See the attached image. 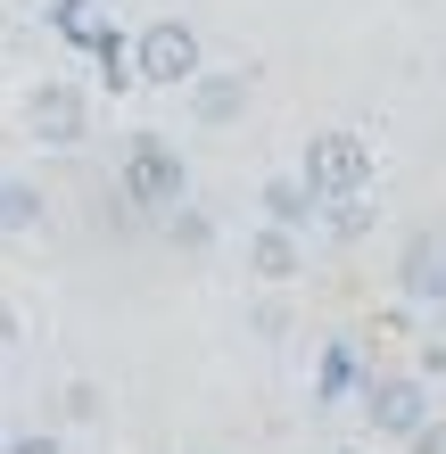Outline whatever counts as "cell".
Segmentation results:
<instances>
[{
    "label": "cell",
    "mask_w": 446,
    "mask_h": 454,
    "mask_svg": "<svg viewBox=\"0 0 446 454\" xmlns=\"http://www.w3.org/2000/svg\"><path fill=\"white\" fill-rule=\"evenodd\" d=\"M124 199L149 207V215H174V207L191 199V166H182V149L157 141V132H133V141H124Z\"/></svg>",
    "instance_id": "obj_1"
},
{
    "label": "cell",
    "mask_w": 446,
    "mask_h": 454,
    "mask_svg": "<svg viewBox=\"0 0 446 454\" xmlns=\"http://www.w3.org/2000/svg\"><path fill=\"white\" fill-rule=\"evenodd\" d=\"M306 191L314 199H348V191H372V141L364 132H314L306 141Z\"/></svg>",
    "instance_id": "obj_2"
},
{
    "label": "cell",
    "mask_w": 446,
    "mask_h": 454,
    "mask_svg": "<svg viewBox=\"0 0 446 454\" xmlns=\"http://www.w3.org/2000/svg\"><path fill=\"white\" fill-rule=\"evenodd\" d=\"M207 59H199V34L182 17H157V25H141V42H133V83H191Z\"/></svg>",
    "instance_id": "obj_3"
},
{
    "label": "cell",
    "mask_w": 446,
    "mask_h": 454,
    "mask_svg": "<svg viewBox=\"0 0 446 454\" xmlns=\"http://www.w3.org/2000/svg\"><path fill=\"white\" fill-rule=\"evenodd\" d=\"M364 421H372L380 438H413L430 421V388L413 380V372H372V380H364Z\"/></svg>",
    "instance_id": "obj_4"
},
{
    "label": "cell",
    "mask_w": 446,
    "mask_h": 454,
    "mask_svg": "<svg viewBox=\"0 0 446 454\" xmlns=\"http://www.w3.org/2000/svg\"><path fill=\"white\" fill-rule=\"evenodd\" d=\"M25 124H34L42 149H74V141H83V124H91V108H83V91H74V83H42L34 108H25Z\"/></svg>",
    "instance_id": "obj_5"
},
{
    "label": "cell",
    "mask_w": 446,
    "mask_h": 454,
    "mask_svg": "<svg viewBox=\"0 0 446 454\" xmlns=\"http://www.w3.org/2000/svg\"><path fill=\"white\" fill-rule=\"evenodd\" d=\"M397 289L413 306H446V231H413L397 256Z\"/></svg>",
    "instance_id": "obj_6"
},
{
    "label": "cell",
    "mask_w": 446,
    "mask_h": 454,
    "mask_svg": "<svg viewBox=\"0 0 446 454\" xmlns=\"http://www.w3.org/2000/svg\"><path fill=\"white\" fill-rule=\"evenodd\" d=\"M191 108H199V124H231L248 108V74H191Z\"/></svg>",
    "instance_id": "obj_7"
},
{
    "label": "cell",
    "mask_w": 446,
    "mask_h": 454,
    "mask_svg": "<svg viewBox=\"0 0 446 454\" xmlns=\"http://www.w3.org/2000/svg\"><path fill=\"white\" fill-rule=\"evenodd\" d=\"M248 264H256V281H298L306 273V248H298V231L265 223V231L248 239Z\"/></svg>",
    "instance_id": "obj_8"
},
{
    "label": "cell",
    "mask_w": 446,
    "mask_h": 454,
    "mask_svg": "<svg viewBox=\"0 0 446 454\" xmlns=\"http://www.w3.org/2000/svg\"><path fill=\"white\" fill-rule=\"evenodd\" d=\"M265 223L306 231V223H314V191H306V182H290V174H281V182H265Z\"/></svg>",
    "instance_id": "obj_9"
},
{
    "label": "cell",
    "mask_w": 446,
    "mask_h": 454,
    "mask_svg": "<svg viewBox=\"0 0 446 454\" xmlns=\"http://www.w3.org/2000/svg\"><path fill=\"white\" fill-rule=\"evenodd\" d=\"M42 223V191L34 182H0V231H34Z\"/></svg>",
    "instance_id": "obj_10"
},
{
    "label": "cell",
    "mask_w": 446,
    "mask_h": 454,
    "mask_svg": "<svg viewBox=\"0 0 446 454\" xmlns=\"http://www.w3.org/2000/svg\"><path fill=\"white\" fill-rule=\"evenodd\" d=\"M91 59L108 67V83H133V42H116L108 25H99V34H91Z\"/></svg>",
    "instance_id": "obj_11"
},
{
    "label": "cell",
    "mask_w": 446,
    "mask_h": 454,
    "mask_svg": "<svg viewBox=\"0 0 446 454\" xmlns=\"http://www.w3.org/2000/svg\"><path fill=\"white\" fill-rule=\"evenodd\" d=\"M348 380H356V364H348V347H331V356H323V396H339Z\"/></svg>",
    "instance_id": "obj_12"
},
{
    "label": "cell",
    "mask_w": 446,
    "mask_h": 454,
    "mask_svg": "<svg viewBox=\"0 0 446 454\" xmlns=\"http://www.w3.org/2000/svg\"><path fill=\"white\" fill-rule=\"evenodd\" d=\"M405 446H413V454H446V421H422V430H413Z\"/></svg>",
    "instance_id": "obj_13"
},
{
    "label": "cell",
    "mask_w": 446,
    "mask_h": 454,
    "mask_svg": "<svg viewBox=\"0 0 446 454\" xmlns=\"http://www.w3.org/2000/svg\"><path fill=\"white\" fill-rule=\"evenodd\" d=\"M0 454H67V446H59V438H42V430H34V438H0Z\"/></svg>",
    "instance_id": "obj_14"
},
{
    "label": "cell",
    "mask_w": 446,
    "mask_h": 454,
    "mask_svg": "<svg viewBox=\"0 0 446 454\" xmlns=\"http://www.w3.org/2000/svg\"><path fill=\"white\" fill-rule=\"evenodd\" d=\"M42 9H50V17H59V25H83V17L99 9V0H42Z\"/></svg>",
    "instance_id": "obj_15"
},
{
    "label": "cell",
    "mask_w": 446,
    "mask_h": 454,
    "mask_svg": "<svg viewBox=\"0 0 446 454\" xmlns=\"http://www.w3.org/2000/svg\"><path fill=\"white\" fill-rule=\"evenodd\" d=\"M348 454H356V446H348Z\"/></svg>",
    "instance_id": "obj_16"
}]
</instances>
